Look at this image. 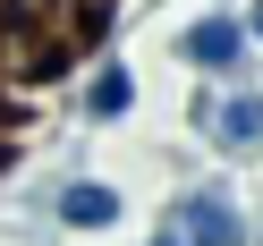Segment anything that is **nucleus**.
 <instances>
[{
  "label": "nucleus",
  "mask_w": 263,
  "mask_h": 246,
  "mask_svg": "<svg viewBox=\"0 0 263 246\" xmlns=\"http://www.w3.org/2000/svg\"><path fill=\"white\" fill-rule=\"evenodd\" d=\"M187 127L221 170H255L263 161V77H238V85H195L187 93Z\"/></svg>",
  "instance_id": "obj_1"
},
{
  "label": "nucleus",
  "mask_w": 263,
  "mask_h": 246,
  "mask_svg": "<svg viewBox=\"0 0 263 246\" xmlns=\"http://www.w3.org/2000/svg\"><path fill=\"white\" fill-rule=\"evenodd\" d=\"M170 60L195 77V85H238V77L263 68L255 34H246V9H221V0H204V9L170 34Z\"/></svg>",
  "instance_id": "obj_2"
},
{
  "label": "nucleus",
  "mask_w": 263,
  "mask_h": 246,
  "mask_svg": "<svg viewBox=\"0 0 263 246\" xmlns=\"http://www.w3.org/2000/svg\"><path fill=\"white\" fill-rule=\"evenodd\" d=\"M161 221H178L187 229V246H263V221L246 212V195H238V178L212 161L204 178H187V187L170 195V212Z\"/></svg>",
  "instance_id": "obj_3"
},
{
  "label": "nucleus",
  "mask_w": 263,
  "mask_h": 246,
  "mask_svg": "<svg viewBox=\"0 0 263 246\" xmlns=\"http://www.w3.org/2000/svg\"><path fill=\"white\" fill-rule=\"evenodd\" d=\"M51 229H60V238H119V229H127V187L102 178V170H60Z\"/></svg>",
  "instance_id": "obj_4"
},
{
  "label": "nucleus",
  "mask_w": 263,
  "mask_h": 246,
  "mask_svg": "<svg viewBox=\"0 0 263 246\" xmlns=\"http://www.w3.org/2000/svg\"><path fill=\"white\" fill-rule=\"evenodd\" d=\"M136 102H144V85H136V68H127L119 51H102V60L77 68V119L85 127H127Z\"/></svg>",
  "instance_id": "obj_5"
},
{
  "label": "nucleus",
  "mask_w": 263,
  "mask_h": 246,
  "mask_svg": "<svg viewBox=\"0 0 263 246\" xmlns=\"http://www.w3.org/2000/svg\"><path fill=\"white\" fill-rule=\"evenodd\" d=\"M136 246H187V229H178V221H161L153 238H136Z\"/></svg>",
  "instance_id": "obj_6"
},
{
  "label": "nucleus",
  "mask_w": 263,
  "mask_h": 246,
  "mask_svg": "<svg viewBox=\"0 0 263 246\" xmlns=\"http://www.w3.org/2000/svg\"><path fill=\"white\" fill-rule=\"evenodd\" d=\"M246 9V34H255V51H263V0H238Z\"/></svg>",
  "instance_id": "obj_7"
},
{
  "label": "nucleus",
  "mask_w": 263,
  "mask_h": 246,
  "mask_svg": "<svg viewBox=\"0 0 263 246\" xmlns=\"http://www.w3.org/2000/svg\"><path fill=\"white\" fill-rule=\"evenodd\" d=\"M9 9H51V0H9Z\"/></svg>",
  "instance_id": "obj_8"
},
{
  "label": "nucleus",
  "mask_w": 263,
  "mask_h": 246,
  "mask_svg": "<svg viewBox=\"0 0 263 246\" xmlns=\"http://www.w3.org/2000/svg\"><path fill=\"white\" fill-rule=\"evenodd\" d=\"M0 17H9V0H0Z\"/></svg>",
  "instance_id": "obj_9"
},
{
  "label": "nucleus",
  "mask_w": 263,
  "mask_h": 246,
  "mask_svg": "<svg viewBox=\"0 0 263 246\" xmlns=\"http://www.w3.org/2000/svg\"><path fill=\"white\" fill-rule=\"evenodd\" d=\"M221 9H238V0H221Z\"/></svg>",
  "instance_id": "obj_10"
}]
</instances>
